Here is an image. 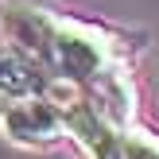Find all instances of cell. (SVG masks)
Masks as SVG:
<instances>
[{"label": "cell", "mask_w": 159, "mask_h": 159, "mask_svg": "<svg viewBox=\"0 0 159 159\" xmlns=\"http://www.w3.org/2000/svg\"><path fill=\"white\" fill-rule=\"evenodd\" d=\"M0 23H4L8 39H12L16 47H23L27 54H35L43 66L51 62V47H54V35H58L62 20H54L47 8L31 4V0H8Z\"/></svg>", "instance_id": "cell-3"}, {"label": "cell", "mask_w": 159, "mask_h": 159, "mask_svg": "<svg viewBox=\"0 0 159 159\" xmlns=\"http://www.w3.org/2000/svg\"><path fill=\"white\" fill-rule=\"evenodd\" d=\"M120 159H159V136H152L144 128H124Z\"/></svg>", "instance_id": "cell-5"}, {"label": "cell", "mask_w": 159, "mask_h": 159, "mask_svg": "<svg viewBox=\"0 0 159 159\" xmlns=\"http://www.w3.org/2000/svg\"><path fill=\"white\" fill-rule=\"evenodd\" d=\"M47 85H51V70L35 54H27L16 43H0V89L12 101L47 93Z\"/></svg>", "instance_id": "cell-4"}, {"label": "cell", "mask_w": 159, "mask_h": 159, "mask_svg": "<svg viewBox=\"0 0 159 159\" xmlns=\"http://www.w3.org/2000/svg\"><path fill=\"white\" fill-rule=\"evenodd\" d=\"M109 66H113V47H109V39L101 31L82 27V23H58V35H54V47H51V62H47V70L54 78L89 85Z\"/></svg>", "instance_id": "cell-1"}, {"label": "cell", "mask_w": 159, "mask_h": 159, "mask_svg": "<svg viewBox=\"0 0 159 159\" xmlns=\"http://www.w3.org/2000/svg\"><path fill=\"white\" fill-rule=\"evenodd\" d=\"M0 43H4V23H0Z\"/></svg>", "instance_id": "cell-7"}, {"label": "cell", "mask_w": 159, "mask_h": 159, "mask_svg": "<svg viewBox=\"0 0 159 159\" xmlns=\"http://www.w3.org/2000/svg\"><path fill=\"white\" fill-rule=\"evenodd\" d=\"M4 124V136L12 144H27V148H47L66 132V120H62V109L54 105L47 93H35V97H20L8 105V113L0 116Z\"/></svg>", "instance_id": "cell-2"}, {"label": "cell", "mask_w": 159, "mask_h": 159, "mask_svg": "<svg viewBox=\"0 0 159 159\" xmlns=\"http://www.w3.org/2000/svg\"><path fill=\"white\" fill-rule=\"evenodd\" d=\"M8 105H12V97H8V93H4V89H0V116H4V113H8Z\"/></svg>", "instance_id": "cell-6"}]
</instances>
